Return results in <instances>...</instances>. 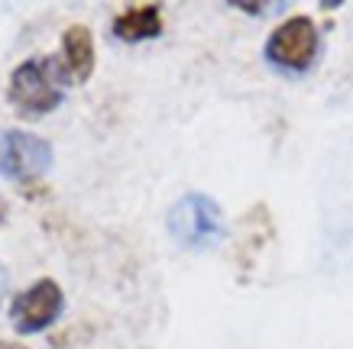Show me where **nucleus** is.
I'll use <instances>...</instances> for the list:
<instances>
[{"mask_svg":"<svg viewBox=\"0 0 353 349\" xmlns=\"http://www.w3.org/2000/svg\"><path fill=\"white\" fill-rule=\"evenodd\" d=\"M110 32L120 43H146L162 36V10L156 3H139V7H127L117 13V20L110 26Z\"/></svg>","mask_w":353,"mask_h":349,"instance_id":"7","label":"nucleus"},{"mask_svg":"<svg viewBox=\"0 0 353 349\" xmlns=\"http://www.w3.org/2000/svg\"><path fill=\"white\" fill-rule=\"evenodd\" d=\"M165 230L182 249L192 253H204V249H214L227 233L224 211L214 198L208 194H185L169 207L165 217Z\"/></svg>","mask_w":353,"mask_h":349,"instance_id":"2","label":"nucleus"},{"mask_svg":"<svg viewBox=\"0 0 353 349\" xmlns=\"http://www.w3.org/2000/svg\"><path fill=\"white\" fill-rule=\"evenodd\" d=\"M0 223H3V213H0Z\"/></svg>","mask_w":353,"mask_h":349,"instance_id":"11","label":"nucleus"},{"mask_svg":"<svg viewBox=\"0 0 353 349\" xmlns=\"http://www.w3.org/2000/svg\"><path fill=\"white\" fill-rule=\"evenodd\" d=\"M318 45H321V32H318L314 20L299 13L269 32L263 55L269 65H276L282 72H308L318 59Z\"/></svg>","mask_w":353,"mask_h":349,"instance_id":"3","label":"nucleus"},{"mask_svg":"<svg viewBox=\"0 0 353 349\" xmlns=\"http://www.w3.org/2000/svg\"><path fill=\"white\" fill-rule=\"evenodd\" d=\"M7 288H10V275H7V268L0 265V301L7 297Z\"/></svg>","mask_w":353,"mask_h":349,"instance_id":"9","label":"nucleus"},{"mask_svg":"<svg viewBox=\"0 0 353 349\" xmlns=\"http://www.w3.org/2000/svg\"><path fill=\"white\" fill-rule=\"evenodd\" d=\"M65 307L62 288L52 278H39L10 301V324L17 333H43L52 327Z\"/></svg>","mask_w":353,"mask_h":349,"instance_id":"5","label":"nucleus"},{"mask_svg":"<svg viewBox=\"0 0 353 349\" xmlns=\"http://www.w3.org/2000/svg\"><path fill=\"white\" fill-rule=\"evenodd\" d=\"M52 146L49 139L36 136L30 129H3L0 133V175L17 181V184H32L46 171L52 169Z\"/></svg>","mask_w":353,"mask_h":349,"instance_id":"4","label":"nucleus"},{"mask_svg":"<svg viewBox=\"0 0 353 349\" xmlns=\"http://www.w3.org/2000/svg\"><path fill=\"white\" fill-rule=\"evenodd\" d=\"M236 10L243 13H266V10H279V7H269V3H234Z\"/></svg>","mask_w":353,"mask_h":349,"instance_id":"8","label":"nucleus"},{"mask_svg":"<svg viewBox=\"0 0 353 349\" xmlns=\"http://www.w3.org/2000/svg\"><path fill=\"white\" fill-rule=\"evenodd\" d=\"M59 81H65L59 59H26L7 81V101L23 120H39L62 104Z\"/></svg>","mask_w":353,"mask_h":349,"instance_id":"1","label":"nucleus"},{"mask_svg":"<svg viewBox=\"0 0 353 349\" xmlns=\"http://www.w3.org/2000/svg\"><path fill=\"white\" fill-rule=\"evenodd\" d=\"M0 349H26L23 343H13V339H0Z\"/></svg>","mask_w":353,"mask_h":349,"instance_id":"10","label":"nucleus"},{"mask_svg":"<svg viewBox=\"0 0 353 349\" xmlns=\"http://www.w3.org/2000/svg\"><path fill=\"white\" fill-rule=\"evenodd\" d=\"M62 74L72 85H85L94 74V36L88 26L75 23L62 32Z\"/></svg>","mask_w":353,"mask_h":349,"instance_id":"6","label":"nucleus"}]
</instances>
